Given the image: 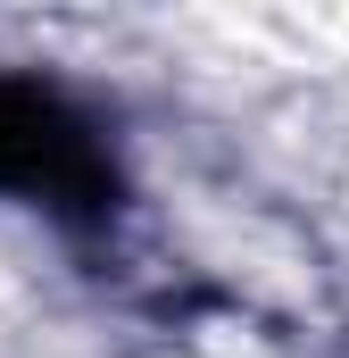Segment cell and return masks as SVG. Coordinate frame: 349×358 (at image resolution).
Masks as SVG:
<instances>
[{"instance_id":"6da1fadb","label":"cell","mask_w":349,"mask_h":358,"mask_svg":"<svg viewBox=\"0 0 349 358\" xmlns=\"http://www.w3.org/2000/svg\"><path fill=\"white\" fill-rule=\"evenodd\" d=\"M0 183L8 192H42L67 217H100L117 200V176L91 142V125L34 84H0Z\"/></svg>"}]
</instances>
